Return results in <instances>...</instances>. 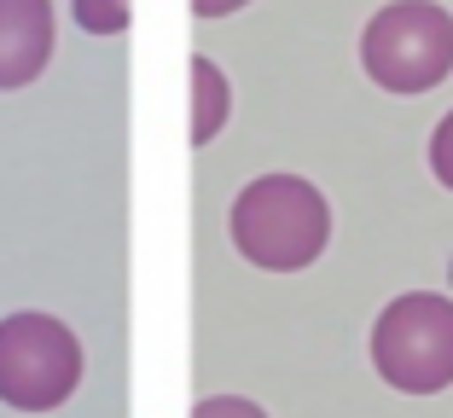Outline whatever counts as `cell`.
Listing matches in <instances>:
<instances>
[{"instance_id": "cell-1", "label": "cell", "mask_w": 453, "mask_h": 418, "mask_svg": "<svg viewBox=\"0 0 453 418\" xmlns=\"http://www.w3.org/2000/svg\"><path fill=\"white\" fill-rule=\"evenodd\" d=\"M239 256L262 273H303L326 256L332 244V209L320 186L303 175H262L239 192L233 221H226Z\"/></svg>"}, {"instance_id": "cell-2", "label": "cell", "mask_w": 453, "mask_h": 418, "mask_svg": "<svg viewBox=\"0 0 453 418\" xmlns=\"http://www.w3.org/2000/svg\"><path fill=\"white\" fill-rule=\"evenodd\" d=\"M360 65L384 94H430L453 70V12L436 0H395L366 24Z\"/></svg>"}, {"instance_id": "cell-3", "label": "cell", "mask_w": 453, "mask_h": 418, "mask_svg": "<svg viewBox=\"0 0 453 418\" xmlns=\"http://www.w3.org/2000/svg\"><path fill=\"white\" fill-rule=\"evenodd\" d=\"M372 366L401 395H436L453 384V302L436 291L395 297L372 325Z\"/></svg>"}, {"instance_id": "cell-4", "label": "cell", "mask_w": 453, "mask_h": 418, "mask_svg": "<svg viewBox=\"0 0 453 418\" xmlns=\"http://www.w3.org/2000/svg\"><path fill=\"white\" fill-rule=\"evenodd\" d=\"M81 384V343L53 314L0 320V401L18 413H53Z\"/></svg>"}, {"instance_id": "cell-5", "label": "cell", "mask_w": 453, "mask_h": 418, "mask_svg": "<svg viewBox=\"0 0 453 418\" xmlns=\"http://www.w3.org/2000/svg\"><path fill=\"white\" fill-rule=\"evenodd\" d=\"M53 0H0V94L29 87L53 65Z\"/></svg>"}, {"instance_id": "cell-6", "label": "cell", "mask_w": 453, "mask_h": 418, "mask_svg": "<svg viewBox=\"0 0 453 418\" xmlns=\"http://www.w3.org/2000/svg\"><path fill=\"white\" fill-rule=\"evenodd\" d=\"M226 110H233V87H226L221 65L215 58H192V146H210L221 134Z\"/></svg>"}, {"instance_id": "cell-7", "label": "cell", "mask_w": 453, "mask_h": 418, "mask_svg": "<svg viewBox=\"0 0 453 418\" xmlns=\"http://www.w3.org/2000/svg\"><path fill=\"white\" fill-rule=\"evenodd\" d=\"M134 18V0H76V24L88 35H122Z\"/></svg>"}, {"instance_id": "cell-8", "label": "cell", "mask_w": 453, "mask_h": 418, "mask_svg": "<svg viewBox=\"0 0 453 418\" xmlns=\"http://www.w3.org/2000/svg\"><path fill=\"white\" fill-rule=\"evenodd\" d=\"M430 169H436V180L453 192V110L436 122V134H430Z\"/></svg>"}, {"instance_id": "cell-9", "label": "cell", "mask_w": 453, "mask_h": 418, "mask_svg": "<svg viewBox=\"0 0 453 418\" xmlns=\"http://www.w3.org/2000/svg\"><path fill=\"white\" fill-rule=\"evenodd\" d=\"M192 418H267V413L256 401H239V395H210L192 407Z\"/></svg>"}, {"instance_id": "cell-10", "label": "cell", "mask_w": 453, "mask_h": 418, "mask_svg": "<svg viewBox=\"0 0 453 418\" xmlns=\"http://www.w3.org/2000/svg\"><path fill=\"white\" fill-rule=\"evenodd\" d=\"M239 6H250V0H192L198 18H226V12H239Z\"/></svg>"}]
</instances>
